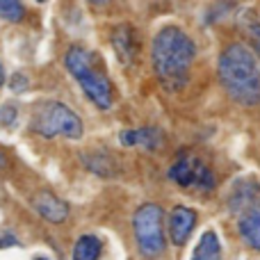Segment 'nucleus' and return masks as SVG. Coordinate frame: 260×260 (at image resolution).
Listing matches in <instances>:
<instances>
[{"label":"nucleus","mask_w":260,"mask_h":260,"mask_svg":"<svg viewBox=\"0 0 260 260\" xmlns=\"http://www.w3.org/2000/svg\"><path fill=\"white\" fill-rule=\"evenodd\" d=\"M194 55H197V46L180 27L169 25L157 32L153 39L151 57L153 71H155L162 89L180 91L187 85Z\"/></svg>","instance_id":"nucleus-1"},{"label":"nucleus","mask_w":260,"mask_h":260,"mask_svg":"<svg viewBox=\"0 0 260 260\" xmlns=\"http://www.w3.org/2000/svg\"><path fill=\"white\" fill-rule=\"evenodd\" d=\"M219 82L240 105L260 103V71L251 50L242 44H231L219 55Z\"/></svg>","instance_id":"nucleus-2"},{"label":"nucleus","mask_w":260,"mask_h":260,"mask_svg":"<svg viewBox=\"0 0 260 260\" xmlns=\"http://www.w3.org/2000/svg\"><path fill=\"white\" fill-rule=\"evenodd\" d=\"M64 64H67L69 73L80 82L82 91L96 108L108 110L112 105V85L103 69V62L94 50L85 48V46H71L64 57Z\"/></svg>","instance_id":"nucleus-3"},{"label":"nucleus","mask_w":260,"mask_h":260,"mask_svg":"<svg viewBox=\"0 0 260 260\" xmlns=\"http://www.w3.org/2000/svg\"><path fill=\"white\" fill-rule=\"evenodd\" d=\"M30 128L37 135L50 139L64 135L69 139H80L82 137V121L71 108H67L59 101H41L32 110V121Z\"/></svg>","instance_id":"nucleus-4"},{"label":"nucleus","mask_w":260,"mask_h":260,"mask_svg":"<svg viewBox=\"0 0 260 260\" xmlns=\"http://www.w3.org/2000/svg\"><path fill=\"white\" fill-rule=\"evenodd\" d=\"M165 212L155 203H144L133 217V231L137 240V249L144 258L155 260L165 253Z\"/></svg>","instance_id":"nucleus-5"},{"label":"nucleus","mask_w":260,"mask_h":260,"mask_svg":"<svg viewBox=\"0 0 260 260\" xmlns=\"http://www.w3.org/2000/svg\"><path fill=\"white\" fill-rule=\"evenodd\" d=\"M169 178L178 183L180 187H199V189H212L215 187V176L212 171L199 160L197 155L187 151H180L176 162L169 167Z\"/></svg>","instance_id":"nucleus-6"},{"label":"nucleus","mask_w":260,"mask_h":260,"mask_svg":"<svg viewBox=\"0 0 260 260\" xmlns=\"http://www.w3.org/2000/svg\"><path fill=\"white\" fill-rule=\"evenodd\" d=\"M194 224H197V212L192 208L176 206L169 215V238L176 247H183L187 242L189 233H192Z\"/></svg>","instance_id":"nucleus-7"},{"label":"nucleus","mask_w":260,"mask_h":260,"mask_svg":"<svg viewBox=\"0 0 260 260\" xmlns=\"http://www.w3.org/2000/svg\"><path fill=\"white\" fill-rule=\"evenodd\" d=\"M260 185L253 178H242L233 185V192L229 194V208L233 212H247L258 203Z\"/></svg>","instance_id":"nucleus-8"},{"label":"nucleus","mask_w":260,"mask_h":260,"mask_svg":"<svg viewBox=\"0 0 260 260\" xmlns=\"http://www.w3.org/2000/svg\"><path fill=\"white\" fill-rule=\"evenodd\" d=\"M32 206L46 221H53V224H62L69 217V206L53 192H39L32 199Z\"/></svg>","instance_id":"nucleus-9"},{"label":"nucleus","mask_w":260,"mask_h":260,"mask_svg":"<svg viewBox=\"0 0 260 260\" xmlns=\"http://www.w3.org/2000/svg\"><path fill=\"white\" fill-rule=\"evenodd\" d=\"M123 146H144L148 151H155L165 144V133L160 128H137V130H123L121 133Z\"/></svg>","instance_id":"nucleus-10"},{"label":"nucleus","mask_w":260,"mask_h":260,"mask_svg":"<svg viewBox=\"0 0 260 260\" xmlns=\"http://www.w3.org/2000/svg\"><path fill=\"white\" fill-rule=\"evenodd\" d=\"M238 229H240V235H242L244 242L251 249L260 251V201L253 208H249L247 212H242Z\"/></svg>","instance_id":"nucleus-11"},{"label":"nucleus","mask_w":260,"mask_h":260,"mask_svg":"<svg viewBox=\"0 0 260 260\" xmlns=\"http://www.w3.org/2000/svg\"><path fill=\"white\" fill-rule=\"evenodd\" d=\"M112 46L117 50V57L121 59L126 67H130L135 55V32L130 25H119L112 32Z\"/></svg>","instance_id":"nucleus-12"},{"label":"nucleus","mask_w":260,"mask_h":260,"mask_svg":"<svg viewBox=\"0 0 260 260\" xmlns=\"http://www.w3.org/2000/svg\"><path fill=\"white\" fill-rule=\"evenodd\" d=\"M189 260H221V244L215 231H206Z\"/></svg>","instance_id":"nucleus-13"},{"label":"nucleus","mask_w":260,"mask_h":260,"mask_svg":"<svg viewBox=\"0 0 260 260\" xmlns=\"http://www.w3.org/2000/svg\"><path fill=\"white\" fill-rule=\"evenodd\" d=\"M103 253V244L96 235H82L73 247V260H99Z\"/></svg>","instance_id":"nucleus-14"},{"label":"nucleus","mask_w":260,"mask_h":260,"mask_svg":"<svg viewBox=\"0 0 260 260\" xmlns=\"http://www.w3.org/2000/svg\"><path fill=\"white\" fill-rule=\"evenodd\" d=\"M0 16H3L5 21L16 23L25 16V7H23L21 3H16V0H0Z\"/></svg>","instance_id":"nucleus-15"},{"label":"nucleus","mask_w":260,"mask_h":260,"mask_svg":"<svg viewBox=\"0 0 260 260\" xmlns=\"http://www.w3.org/2000/svg\"><path fill=\"white\" fill-rule=\"evenodd\" d=\"M16 117H18V110H16V105H14V103L0 105V126L12 128L14 121H16Z\"/></svg>","instance_id":"nucleus-16"},{"label":"nucleus","mask_w":260,"mask_h":260,"mask_svg":"<svg viewBox=\"0 0 260 260\" xmlns=\"http://www.w3.org/2000/svg\"><path fill=\"white\" fill-rule=\"evenodd\" d=\"M9 87H12V91H25L27 89V76H23V73H14L12 80H9Z\"/></svg>","instance_id":"nucleus-17"},{"label":"nucleus","mask_w":260,"mask_h":260,"mask_svg":"<svg viewBox=\"0 0 260 260\" xmlns=\"http://www.w3.org/2000/svg\"><path fill=\"white\" fill-rule=\"evenodd\" d=\"M18 238L12 233V231H0V249H9V247H16Z\"/></svg>","instance_id":"nucleus-18"},{"label":"nucleus","mask_w":260,"mask_h":260,"mask_svg":"<svg viewBox=\"0 0 260 260\" xmlns=\"http://www.w3.org/2000/svg\"><path fill=\"white\" fill-rule=\"evenodd\" d=\"M247 30H249V39H251V46L256 48V53L260 55V23H251Z\"/></svg>","instance_id":"nucleus-19"},{"label":"nucleus","mask_w":260,"mask_h":260,"mask_svg":"<svg viewBox=\"0 0 260 260\" xmlns=\"http://www.w3.org/2000/svg\"><path fill=\"white\" fill-rule=\"evenodd\" d=\"M5 82V69H3V62H0V87H3Z\"/></svg>","instance_id":"nucleus-20"},{"label":"nucleus","mask_w":260,"mask_h":260,"mask_svg":"<svg viewBox=\"0 0 260 260\" xmlns=\"http://www.w3.org/2000/svg\"><path fill=\"white\" fill-rule=\"evenodd\" d=\"M5 165H7V157H5V153L0 151V167H5Z\"/></svg>","instance_id":"nucleus-21"},{"label":"nucleus","mask_w":260,"mask_h":260,"mask_svg":"<svg viewBox=\"0 0 260 260\" xmlns=\"http://www.w3.org/2000/svg\"><path fill=\"white\" fill-rule=\"evenodd\" d=\"M35 260H48V258H41V256H39V258H35Z\"/></svg>","instance_id":"nucleus-22"}]
</instances>
